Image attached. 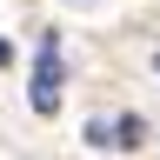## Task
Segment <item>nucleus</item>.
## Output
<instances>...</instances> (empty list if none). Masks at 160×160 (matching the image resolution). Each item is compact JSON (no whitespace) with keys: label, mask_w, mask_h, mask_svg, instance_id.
Returning a JSON list of instances; mask_svg holds the SVG:
<instances>
[{"label":"nucleus","mask_w":160,"mask_h":160,"mask_svg":"<svg viewBox=\"0 0 160 160\" xmlns=\"http://www.w3.org/2000/svg\"><path fill=\"white\" fill-rule=\"evenodd\" d=\"M33 113H53L60 107V40L47 33V40H40V53H33Z\"/></svg>","instance_id":"f257e3e1"},{"label":"nucleus","mask_w":160,"mask_h":160,"mask_svg":"<svg viewBox=\"0 0 160 160\" xmlns=\"http://www.w3.org/2000/svg\"><path fill=\"white\" fill-rule=\"evenodd\" d=\"M140 140H147V127H140V113L113 120V147H140Z\"/></svg>","instance_id":"f03ea898"},{"label":"nucleus","mask_w":160,"mask_h":160,"mask_svg":"<svg viewBox=\"0 0 160 160\" xmlns=\"http://www.w3.org/2000/svg\"><path fill=\"white\" fill-rule=\"evenodd\" d=\"M7 60H13V47H7V40H0V67H7Z\"/></svg>","instance_id":"7ed1b4c3"},{"label":"nucleus","mask_w":160,"mask_h":160,"mask_svg":"<svg viewBox=\"0 0 160 160\" xmlns=\"http://www.w3.org/2000/svg\"><path fill=\"white\" fill-rule=\"evenodd\" d=\"M153 67H160V53H153Z\"/></svg>","instance_id":"20e7f679"}]
</instances>
